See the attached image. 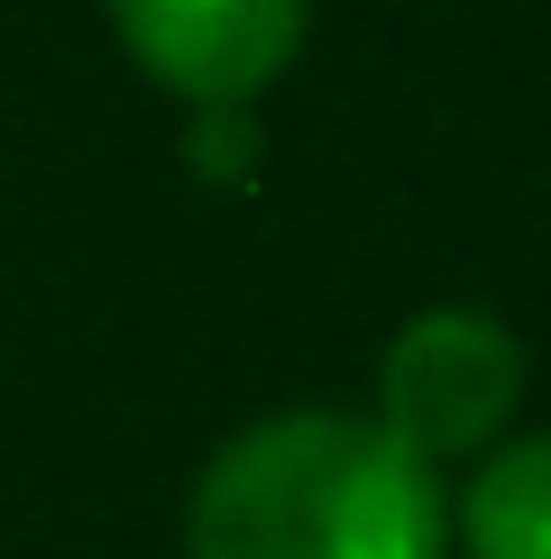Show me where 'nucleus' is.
<instances>
[{"instance_id": "obj_1", "label": "nucleus", "mask_w": 551, "mask_h": 559, "mask_svg": "<svg viewBox=\"0 0 551 559\" xmlns=\"http://www.w3.org/2000/svg\"><path fill=\"white\" fill-rule=\"evenodd\" d=\"M184 559H450V486L377 413H267L202 459Z\"/></svg>"}, {"instance_id": "obj_2", "label": "nucleus", "mask_w": 551, "mask_h": 559, "mask_svg": "<svg viewBox=\"0 0 551 559\" xmlns=\"http://www.w3.org/2000/svg\"><path fill=\"white\" fill-rule=\"evenodd\" d=\"M515 404H524V340L478 302L413 312L377 358V423L432 468L496 450Z\"/></svg>"}, {"instance_id": "obj_3", "label": "nucleus", "mask_w": 551, "mask_h": 559, "mask_svg": "<svg viewBox=\"0 0 551 559\" xmlns=\"http://www.w3.org/2000/svg\"><path fill=\"white\" fill-rule=\"evenodd\" d=\"M129 64L194 110H248L304 56V0H110Z\"/></svg>"}, {"instance_id": "obj_4", "label": "nucleus", "mask_w": 551, "mask_h": 559, "mask_svg": "<svg viewBox=\"0 0 551 559\" xmlns=\"http://www.w3.org/2000/svg\"><path fill=\"white\" fill-rule=\"evenodd\" d=\"M450 542L469 559H551V431L478 450L469 486H459V514H450Z\"/></svg>"}]
</instances>
